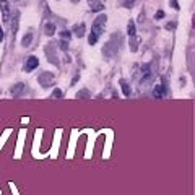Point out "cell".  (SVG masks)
<instances>
[{"label":"cell","instance_id":"cell-18","mask_svg":"<svg viewBox=\"0 0 195 195\" xmlns=\"http://www.w3.org/2000/svg\"><path fill=\"white\" fill-rule=\"evenodd\" d=\"M171 5H172V8L179 10V3H177V0H171Z\"/></svg>","mask_w":195,"mask_h":195},{"label":"cell","instance_id":"cell-8","mask_svg":"<svg viewBox=\"0 0 195 195\" xmlns=\"http://www.w3.org/2000/svg\"><path fill=\"white\" fill-rule=\"evenodd\" d=\"M23 89H24V85H23V83H16V85L13 86V89H12V95H13V96H20Z\"/></svg>","mask_w":195,"mask_h":195},{"label":"cell","instance_id":"cell-16","mask_svg":"<svg viewBox=\"0 0 195 195\" xmlns=\"http://www.w3.org/2000/svg\"><path fill=\"white\" fill-rule=\"evenodd\" d=\"M52 98H62V91H60V89H54V93H52Z\"/></svg>","mask_w":195,"mask_h":195},{"label":"cell","instance_id":"cell-14","mask_svg":"<svg viewBox=\"0 0 195 195\" xmlns=\"http://www.w3.org/2000/svg\"><path fill=\"white\" fill-rule=\"evenodd\" d=\"M86 96H89V93L86 91V89H83V91H78V93H76V98H86Z\"/></svg>","mask_w":195,"mask_h":195},{"label":"cell","instance_id":"cell-4","mask_svg":"<svg viewBox=\"0 0 195 195\" xmlns=\"http://www.w3.org/2000/svg\"><path fill=\"white\" fill-rule=\"evenodd\" d=\"M0 10H2V18H3V21L5 23H8V20H10V5H8V2L7 0H0Z\"/></svg>","mask_w":195,"mask_h":195},{"label":"cell","instance_id":"cell-1","mask_svg":"<svg viewBox=\"0 0 195 195\" xmlns=\"http://www.w3.org/2000/svg\"><path fill=\"white\" fill-rule=\"evenodd\" d=\"M106 20H107L106 15H99L95 20V23H93V26H91V34H89V37H88L89 46H95V44L98 43L99 36L103 34V31H104V26H106Z\"/></svg>","mask_w":195,"mask_h":195},{"label":"cell","instance_id":"cell-6","mask_svg":"<svg viewBox=\"0 0 195 195\" xmlns=\"http://www.w3.org/2000/svg\"><path fill=\"white\" fill-rule=\"evenodd\" d=\"M73 33H75L78 37H83V36H85V24H83V23L81 24H76V26L73 28Z\"/></svg>","mask_w":195,"mask_h":195},{"label":"cell","instance_id":"cell-15","mask_svg":"<svg viewBox=\"0 0 195 195\" xmlns=\"http://www.w3.org/2000/svg\"><path fill=\"white\" fill-rule=\"evenodd\" d=\"M60 49H62V51H67V49H68V41H64V39H62V41H60Z\"/></svg>","mask_w":195,"mask_h":195},{"label":"cell","instance_id":"cell-2","mask_svg":"<svg viewBox=\"0 0 195 195\" xmlns=\"http://www.w3.org/2000/svg\"><path fill=\"white\" fill-rule=\"evenodd\" d=\"M37 81H39V85H43L44 88H47V86H51L52 81H54V75H52L51 72H43L39 75V78H37Z\"/></svg>","mask_w":195,"mask_h":195},{"label":"cell","instance_id":"cell-19","mask_svg":"<svg viewBox=\"0 0 195 195\" xmlns=\"http://www.w3.org/2000/svg\"><path fill=\"white\" fill-rule=\"evenodd\" d=\"M133 2H135V0H125V2H124V7H127V8H130V5H132Z\"/></svg>","mask_w":195,"mask_h":195},{"label":"cell","instance_id":"cell-21","mask_svg":"<svg viewBox=\"0 0 195 195\" xmlns=\"http://www.w3.org/2000/svg\"><path fill=\"white\" fill-rule=\"evenodd\" d=\"M3 39H5V34H3V29L0 28V43H2Z\"/></svg>","mask_w":195,"mask_h":195},{"label":"cell","instance_id":"cell-23","mask_svg":"<svg viewBox=\"0 0 195 195\" xmlns=\"http://www.w3.org/2000/svg\"><path fill=\"white\" fill-rule=\"evenodd\" d=\"M89 2H93V0H89Z\"/></svg>","mask_w":195,"mask_h":195},{"label":"cell","instance_id":"cell-22","mask_svg":"<svg viewBox=\"0 0 195 195\" xmlns=\"http://www.w3.org/2000/svg\"><path fill=\"white\" fill-rule=\"evenodd\" d=\"M78 78H80V76H75V78H73V80H72V85H75V83H76V81H78Z\"/></svg>","mask_w":195,"mask_h":195},{"label":"cell","instance_id":"cell-11","mask_svg":"<svg viewBox=\"0 0 195 195\" xmlns=\"http://www.w3.org/2000/svg\"><path fill=\"white\" fill-rule=\"evenodd\" d=\"M31 41H33V33H28V34H26V36H24V37H23V41H21V44H23V46H24V47H28V46H29V44H31Z\"/></svg>","mask_w":195,"mask_h":195},{"label":"cell","instance_id":"cell-13","mask_svg":"<svg viewBox=\"0 0 195 195\" xmlns=\"http://www.w3.org/2000/svg\"><path fill=\"white\" fill-rule=\"evenodd\" d=\"M91 10L93 12H99V10H103V3L101 2H93L91 3Z\"/></svg>","mask_w":195,"mask_h":195},{"label":"cell","instance_id":"cell-7","mask_svg":"<svg viewBox=\"0 0 195 195\" xmlns=\"http://www.w3.org/2000/svg\"><path fill=\"white\" fill-rule=\"evenodd\" d=\"M44 33L47 34V36H52V34L55 33V24L54 23H46V26H44Z\"/></svg>","mask_w":195,"mask_h":195},{"label":"cell","instance_id":"cell-5","mask_svg":"<svg viewBox=\"0 0 195 195\" xmlns=\"http://www.w3.org/2000/svg\"><path fill=\"white\" fill-rule=\"evenodd\" d=\"M166 93H168V91H166V86H164V85H156L155 91H153V96L159 99V98H164Z\"/></svg>","mask_w":195,"mask_h":195},{"label":"cell","instance_id":"cell-10","mask_svg":"<svg viewBox=\"0 0 195 195\" xmlns=\"http://www.w3.org/2000/svg\"><path fill=\"white\" fill-rule=\"evenodd\" d=\"M127 33H128V36H130V37H133L135 34H137V33H135V23H133V21H128V24H127Z\"/></svg>","mask_w":195,"mask_h":195},{"label":"cell","instance_id":"cell-20","mask_svg":"<svg viewBox=\"0 0 195 195\" xmlns=\"http://www.w3.org/2000/svg\"><path fill=\"white\" fill-rule=\"evenodd\" d=\"M174 28H176V23H168V24H166V29H174Z\"/></svg>","mask_w":195,"mask_h":195},{"label":"cell","instance_id":"cell-12","mask_svg":"<svg viewBox=\"0 0 195 195\" xmlns=\"http://www.w3.org/2000/svg\"><path fill=\"white\" fill-rule=\"evenodd\" d=\"M60 37L64 41H68L72 37V33H70V31H67V29H64V31H60Z\"/></svg>","mask_w":195,"mask_h":195},{"label":"cell","instance_id":"cell-9","mask_svg":"<svg viewBox=\"0 0 195 195\" xmlns=\"http://www.w3.org/2000/svg\"><path fill=\"white\" fill-rule=\"evenodd\" d=\"M120 86H122V91H124V96H130V86L125 80H120Z\"/></svg>","mask_w":195,"mask_h":195},{"label":"cell","instance_id":"cell-3","mask_svg":"<svg viewBox=\"0 0 195 195\" xmlns=\"http://www.w3.org/2000/svg\"><path fill=\"white\" fill-rule=\"evenodd\" d=\"M39 65V59L37 57H34V55H31V57H28L26 59V64H24V70L26 72H31V70H34V68Z\"/></svg>","mask_w":195,"mask_h":195},{"label":"cell","instance_id":"cell-17","mask_svg":"<svg viewBox=\"0 0 195 195\" xmlns=\"http://www.w3.org/2000/svg\"><path fill=\"white\" fill-rule=\"evenodd\" d=\"M155 18H156V20H159V18H164V12H163V10H159V12L155 15Z\"/></svg>","mask_w":195,"mask_h":195}]
</instances>
